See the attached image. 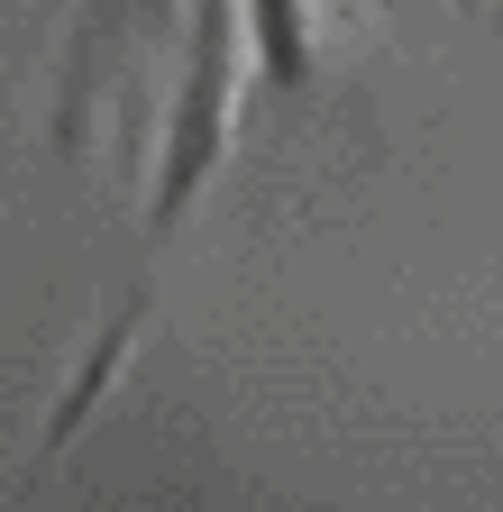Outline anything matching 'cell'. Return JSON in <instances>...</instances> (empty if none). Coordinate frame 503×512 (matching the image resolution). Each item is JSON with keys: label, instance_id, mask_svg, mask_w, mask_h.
Returning a JSON list of instances; mask_svg holds the SVG:
<instances>
[{"label": "cell", "instance_id": "2", "mask_svg": "<svg viewBox=\"0 0 503 512\" xmlns=\"http://www.w3.org/2000/svg\"><path fill=\"white\" fill-rule=\"evenodd\" d=\"M183 28V0H74L65 28V92H55V128L83 138L92 110L110 92L147 83V64L165 55V37Z\"/></svg>", "mask_w": 503, "mask_h": 512}, {"label": "cell", "instance_id": "4", "mask_svg": "<svg viewBox=\"0 0 503 512\" xmlns=\"http://www.w3.org/2000/svg\"><path fill=\"white\" fill-rule=\"evenodd\" d=\"M138 339H147V302L129 311V330H119V339H101V348L83 357V375H74V394H65V403H55V421H46V448H65V439L83 430V412L101 403V384H119V366H129V357H138Z\"/></svg>", "mask_w": 503, "mask_h": 512}, {"label": "cell", "instance_id": "1", "mask_svg": "<svg viewBox=\"0 0 503 512\" xmlns=\"http://www.w3.org/2000/svg\"><path fill=\"white\" fill-rule=\"evenodd\" d=\"M247 83H257V28H247V0H193V46H183L165 156H156V183H147V229L193 220V202L211 192V174H220V156L238 138Z\"/></svg>", "mask_w": 503, "mask_h": 512}, {"label": "cell", "instance_id": "3", "mask_svg": "<svg viewBox=\"0 0 503 512\" xmlns=\"http://www.w3.org/2000/svg\"><path fill=\"white\" fill-rule=\"evenodd\" d=\"M247 28H257L266 83H284V92H311V83L348 74V64L375 46V28L348 10V0H247Z\"/></svg>", "mask_w": 503, "mask_h": 512}]
</instances>
